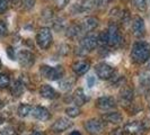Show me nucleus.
<instances>
[{
	"instance_id": "obj_1",
	"label": "nucleus",
	"mask_w": 150,
	"mask_h": 135,
	"mask_svg": "<svg viewBox=\"0 0 150 135\" xmlns=\"http://www.w3.org/2000/svg\"><path fill=\"white\" fill-rule=\"evenodd\" d=\"M131 59L134 63L143 64L150 59V45L144 41L135 42L131 50Z\"/></svg>"
},
{
	"instance_id": "obj_2",
	"label": "nucleus",
	"mask_w": 150,
	"mask_h": 135,
	"mask_svg": "<svg viewBox=\"0 0 150 135\" xmlns=\"http://www.w3.org/2000/svg\"><path fill=\"white\" fill-rule=\"evenodd\" d=\"M40 72L42 77L49 80H61L64 77V69L62 67H49V65H42L40 68Z\"/></svg>"
},
{
	"instance_id": "obj_3",
	"label": "nucleus",
	"mask_w": 150,
	"mask_h": 135,
	"mask_svg": "<svg viewBox=\"0 0 150 135\" xmlns=\"http://www.w3.org/2000/svg\"><path fill=\"white\" fill-rule=\"evenodd\" d=\"M53 42V36L51 28L42 27L36 34V43L42 50H47Z\"/></svg>"
},
{
	"instance_id": "obj_4",
	"label": "nucleus",
	"mask_w": 150,
	"mask_h": 135,
	"mask_svg": "<svg viewBox=\"0 0 150 135\" xmlns=\"http://www.w3.org/2000/svg\"><path fill=\"white\" fill-rule=\"evenodd\" d=\"M107 37H108V42L107 45L110 46H117L122 41V34L120 32L119 26L115 22H111L108 28H107Z\"/></svg>"
},
{
	"instance_id": "obj_5",
	"label": "nucleus",
	"mask_w": 150,
	"mask_h": 135,
	"mask_svg": "<svg viewBox=\"0 0 150 135\" xmlns=\"http://www.w3.org/2000/svg\"><path fill=\"white\" fill-rule=\"evenodd\" d=\"M95 72H96V75H98L99 79H102V80H111L114 77L115 69L112 65L105 63V62H102V63H98L97 65L95 67Z\"/></svg>"
},
{
	"instance_id": "obj_6",
	"label": "nucleus",
	"mask_w": 150,
	"mask_h": 135,
	"mask_svg": "<svg viewBox=\"0 0 150 135\" xmlns=\"http://www.w3.org/2000/svg\"><path fill=\"white\" fill-rule=\"evenodd\" d=\"M123 129L129 135H143L147 132V128L144 126V124L139 122V120H132V122L127 123L124 125Z\"/></svg>"
},
{
	"instance_id": "obj_7",
	"label": "nucleus",
	"mask_w": 150,
	"mask_h": 135,
	"mask_svg": "<svg viewBox=\"0 0 150 135\" xmlns=\"http://www.w3.org/2000/svg\"><path fill=\"white\" fill-rule=\"evenodd\" d=\"M131 30L132 34L135 37L141 38L144 36L146 34V25H144V20L140 16H134L131 20Z\"/></svg>"
},
{
	"instance_id": "obj_8",
	"label": "nucleus",
	"mask_w": 150,
	"mask_h": 135,
	"mask_svg": "<svg viewBox=\"0 0 150 135\" xmlns=\"http://www.w3.org/2000/svg\"><path fill=\"white\" fill-rule=\"evenodd\" d=\"M85 128L90 135H99L104 132V122L99 120H89L85 123Z\"/></svg>"
},
{
	"instance_id": "obj_9",
	"label": "nucleus",
	"mask_w": 150,
	"mask_h": 135,
	"mask_svg": "<svg viewBox=\"0 0 150 135\" xmlns=\"http://www.w3.org/2000/svg\"><path fill=\"white\" fill-rule=\"evenodd\" d=\"M17 60L23 68H30L35 63V56L30 51L22 50L17 54Z\"/></svg>"
},
{
	"instance_id": "obj_10",
	"label": "nucleus",
	"mask_w": 150,
	"mask_h": 135,
	"mask_svg": "<svg viewBox=\"0 0 150 135\" xmlns=\"http://www.w3.org/2000/svg\"><path fill=\"white\" fill-rule=\"evenodd\" d=\"M97 44H98L97 35H95V34H93V33L85 35V36L80 39V43H79L80 47H83V50H86L87 52L95 50V49L97 47Z\"/></svg>"
},
{
	"instance_id": "obj_11",
	"label": "nucleus",
	"mask_w": 150,
	"mask_h": 135,
	"mask_svg": "<svg viewBox=\"0 0 150 135\" xmlns=\"http://www.w3.org/2000/svg\"><path fill=\"white\" fill-rule=\"evenodd\" d=\"M96 106L100 110H111L116 107V100L111 96H103L97 99Z\"/></svg>"
},
{
	"instance_id": "obj_12",
	"label": "nucleus",
	"mask_w": 150,
	"mask_h": 135,
	"mask_svg": "<svg viewBox=\"0 0 150 135\" xmlns=\"http://www.w3.org/2000/svg\"><path fill=\"white\" fill-rule=\"evenodd\" d=\"M72 126V122L66 118V117H60L59 120H57L51 126V129L55 133H62L64 131H67Z\"/></svg>"
},
{
	"instance_id": "obj_13",
	"label": "nucleus",
	"mask_w": 150,
	"mask_h": 135,
	"mask_svg": "<svg viewBox=\"0 0 150 135\" xmlns=\"http://www.w3.org/2000/svg\"><path fill=\"white\" fill-rule=\"evenodd\" d=\"M83 33L85 32H83L80 25L72 24L66 30V36L68 38H70V39H81Z\"/></svg>"
},
{
	"instance_id": "obj_14",
	"label": "nucleus",
	"mask_w": 150,
	"mask_h": 135,
	"mask_svg": "<svg viewBox=\"0 0 150 135\" xmlns=\"http://www.w3.org/2000/svg\"><path fill=\"white\" fill-rule=\"evenodd\" d=\"M90 69V62L87 60H77L72 64V71L77 75H83Z\"/></svg>"
},
{
	"instance_id": "obj_15",
	"label": "nucleus",
	"mask_w": 150,
	"mask_h": 135,
	"mask_svg": "<svg viewBox=\"0 0 150 135\" xmlns=\"http://www.w3.org/2000/svg\"><path fill=\"white\" fill-rule=\"evenodd\" d=\"M81 28L83 30L85 33H91L93 30H95L98 26V19L96 17L93 16H88L86 18H83L81 24H80Z\"/></svg>"
},
{
	"instance_id": "obj_16",
	"label": "nucleus",
	"mask_w": 150,
	"mask_h": 135,
	"mask_svg": "<svg viewBox=\"0 0 150 135\" xmlns=\"http://www.w3.org/2000/svg\"><path fill=\"white\" fill-rule=\"evenodd\" d=\"M30 114H32V116L35 120H41V122H45V120H47L50 118V112H49V110L46 108H44V107H42V106H35V107H33Z\"/></svg>"
},
{
	"instance_id": "obj_17",
	"label": "nucleus",
	"mask_w": 150,
	"mask_h": 135,
	"mask_svg": "<svg viewBox=\"0 0 150 135\" xmlns=\"http://www.w3.org/2000/svg\"><path fill=\"white\" fill-rule=\"evenodd\" d=\"M134 97V92L128 86H124L120 91V100L121 103H124V105H131Z\"/></svg>"
},
{
	"instance_id": "obj_18",
	"label": "nucleus",
	"mask_w": 150,
	"mask_h": 135,
	"mask_svg": "<svg viewBox=\"0 0 150 135\" xmlns=\"http://www.w3.org/2000/svg\"><path fill=\"white\" fill-rule=\"evenodd\" d=\"M40 95L45 99H55L58 97L57 91L54 90V88H52L49 84H43L40 88Z\"/></svg>"
},
{
	"instance_id": "obj_19",
	"label": "nucleus",
	"mask_w": 150,
	"mask_h": 135,
	"mask_svg": "<svg viewBox=\"0 0 150 135\" xmlns=\"http://www.w3.org/2000/svg\"><path fill=\"white\" fill-rule=\"evenodd\" d=\"M103 120L112 124H120L123 122V116L119 112H110L103 115Z\"/></svg>"
},
{
	"instance_id": "obj_20",
	"label": "nucleus",
	"mask_w": 150,
	"mask_h": 135,
	"mask_svg": "<svg viewBox=\"0 0 150 135\" xmlns=\"http://www.w3.org/2000/svg\"><path fill=\"white\" fill-rule=\"evenodd\" d=\"M99 5H100V0H83L79 7L81 11H89L99 7Z\"/></svg>"
},
{
	"instance_id": "obj_21",
	"label": "nucleus",
	"mask_w": 150,
	"mask_h": 135,
	"mask_svg": "<svg viewBox=\"0 0 150 135\" xmlns=\"http://www.w3.org/2000/svg\"><path fill=\"white\" fill-rule=\"evenodd\" d=\"M72 100L76 104V106H78V107L85 105V103L87 100V97H86V95H85V92H83V90L81 88H78L75 91V94L72 96Z\"/></svg>"
},
{
	"instance_id": "obj_22",
	"label": "nucleus",
	"mask_w": 150,
	"mask_h": 135,
	"mask_svg": "<svg viewBox=\"0 0 150 135\" xmlns=\"http://www.w3.org/2000/svg\"><path fill=\"white\" fill-rule=\"evenodd\" d=\"M24 84L22 83L21 80H16L14 82L11 83L10 86V92L14 97H21L24 92Z\"/></svg>"
},
{
	"instance_id": "obj_23",
	"label": "nucleus",
	"mask_w": 150,
	"mask_h": 135,
	"mask_svg": "<svg viewBox=\"0 0 150 135\" xmlns=\"http://www.w3.org/2000/svg\"><path fill=\"white\" fill-rule=\"evenodd\" d=\"M75 78H71V77H69V78H62L60 81V84H59V87H60V89L62 91H69V90L72 89V87L75 86Z\"/></svg>"
},
{
	"instance_id": "obj_24",
	"label": "nucleus",
	"mask_w": 150,
	"mask_h": 135,
	"mask_svg": "<svg viewBox=\"0 0 150 135\" xmlns=\"http://www.w3.org/2000/svg\"><path fill=\"white\" fill-rule=\"evenodd\" d=\"M13 2H14V6H16V7L21 6L26 10H30L35 6V0H14Z\"/></svg>"
},
{
	"instance_id": "obj_25",
	"label": "nucleus",
	"mask_w": 150,
	"mask_h": 135,
	"mask_svg": "<svg viewBox=\"0 0 150 135\" xmlns=\"http://www.w3.org/2000/svg\"><path fill=\"white\" fill-rule=\"evenodd\" d=\"M32 108L33 107L28 104H22V105H19L18 109H17V114H18L19 117H26L30 114Z\"/></svg>"
},
{
	"instance_id": "obj_26",
	"label": "nucleus",
	"mask_w": 150,
	"mask_h": 135,
	"mask_svg": "<svg viewBox=\"0 0 150 135\" xmlns=\"http://www.w3.org/2000/svg\"><path fill=\"white\" fill-rule=\"evenodd\" d=\"M133 5L135 9L140 13H144L147 10V0H133Z\"/></svg>"
},
{
	"instance_id": "obj_27",
	"label": "nucleus",
	"mask_w": 150,
	"mask_h": 135,
	"mask_svg": "<svg viewBox=\"0 0 150 135\" xmlns=\"http://www.w3.org/2000/svg\"><path fill=\"white\" fill-rule=\"evenodd\" d=\"M80 109L78 106H75V107H68L66 109V114H67L69 117L71 118H75V117H78L80 115Z\"/></svg>"
},
{
	"instance_id": "obj_28",
	"label": "nucleus",
	"mask_w": 150,
	"mask_h": 135,
	"mask_svg": "<svg viewBox=\"0 0 150 135\" xmlns=\"http://www.w3.org/2000/svg\"><path fill=\"white\" fill-rule=\"evenodd\" d=\"M66 26V19L64 18H57L54 22H53V27L55 30H61L64 28Z\"/></svg>"
},
{
	"instance_id": "obj_29",
	"label": "nucleus",
	"mask_w": 150,
	"mask_h": 135,
	"mask_svg": "<svg viewBox=\"0 0 150 135\" xmlns=\"http://www.w3.org/2000/svg\"><path fill=\"white\" fill-rule=\"evenodd\" d=\"M10 84V79L7 75H0V88H7Z\"/></svg>"
},
{
	"instance_id": "obj_30",
	"label": "nucleus",
	"mask_w": 150,
	"mask_h": 135,
	"mask_svg": "<svg viewBox=\"0 0 150 135\" xmlns=\"http://www.w3.org/2000/svg\"><path fill=\"white\" fill-rule=\"evenodd\" d=\"M0 135H17V131L11 126H7L0 129Z\"/></svg>"
},
{
	"instance_id": "obj_31",
	"label": "nucleus",
	"mask_w": 150,
	"mask_h": 135,
	"mask_svg": "<svg viewBox=\"0 0 150 135\" xmlns=\"http://www.w3.org/2000/svg\"><path fill=\"white\" fill-rule=\"evenodd\" d=\"M69 1L70 0H54V4H55V7L58 8V9L62 10V9H64L68 6Z\"/></svg>"
},
{
	"instance_id": "obj_32",
	"label": "nucleus",
	"mask_w": 150,
	"mask_h": 135,
	"mask_svg": "<svg viewBox=\"0 0 150 135\" xmlns=\"http://www.w3.org/2000/svg\"><path fill=\"white\" fill-rule=\"evenodd\" d=\"M9 8V0H0V15L5 14Z\"/></svg>"
},
{
	"instance_id": "obj_33",
	"label": "nucleus",
	"mask_w": 150,
	"mask_h": 135,
	"mask_svg": "<svg viewBox=\"0 0 150 135\" xmlns=\"http://www.w3.org/2000/svg\"><path fill=\"white\" fill-rule=\"evenodd\" d=\"M58 50H59V53H60L61 55H67L69 51H70V47H69L68 44H61Z\"/></svg>"
},
{
	"instance_id": "obj_34",
	"label": "nucleus",
	"mask_w": 150,
	"mask_h": 135,
	"mask_svg": "<svg viewBox=\"0 0 150 135\" xmlns=\"http://www.w3.org/2000/svg\"><path fill=\"white\" fill-rule=\"evenodd\" d=\"M6 34H7V26L2 20H0V36L6 35Z\"/></svg>"
},
{
	"instance_id": "obj_35",
	"label": "nucleus",
	"mask_w": 150,
	"mask_h": 135,
	"mask_svg": "<svg viewBox=\"0 0 150 135\" xmlns=\"http://www.w3.org/2000/svg\"><path fill=\"white\" fill-rule=\"evenodd\" d=\"M111 135H124V129L120 127L115 128L111 132Z\"/></svg>"
},
{
	"instance_id": "obj_36",
	"label": "nucleus",
	"mask_w": 150,
	"mask_h": 135,
	"mask_svg": "<svg viewBox=\"0 0 150 135\" xmlns=\"http://www.w3.org/2000/svg\"><path fill=\"white\" fill-rule=\"evenodd\" d=\"M7 53H8V56L11 59V60H15V54H14V50L11 47H8L7 49Z\"/></svg>"
},
{
	"instance_id": "obj_37",
	"label": "nucleus",
	"mask_w": 150,
	"mask_h": 135,
	"mask_svg": "<svg viewBox=\"0 0 150 135\" xmlns=\"http://www.w3.org/2000/svg\"><path fill=\"white\" fill-rule=\"evenodd\" d=\"M94 82H95V79H94V77H88L87 78V83H88V87H93L94 86Z\"/></svg>"
},
{
	"instance_id": "obj_38",
	"label": "nucleus",
	"mask_w": 150,
	"mask_h": 135,
	"mask_svg": "<svg viewBox=\"0 0 150 135\" xmlns=\"http://www.w3.org/2000/svg\"><path fill=\"white\" fill-rule=\"evenodd\" d=\"M33 135H44L42 132H38V131H35L34 133H33Z\"/></svg>"
},
{
	"instance_id": "obj_39",
	"label": "nucleus",
	"mask_w": 150,
	"mask_h": 135,
	"mask_svg": "<svg viewBox=\"0 0 150 135\" xmlns=\"http://www.w3.org/2000/svg\"><path fill=\"white\" fill-rule=\"evenodd\" d=\"M70 135H81V134H80L79 132H77V131H74V132L70 133Z\"/></svg>"
},
{
	"instance_id": "obj_40",
	"label": "nucleus",
	"mask_w": 150,
	"mask_h": 135,
	"mask_svg": "<svg viewBox=\"0 0 150 135\" xmlns=\"http://www.w3.org/2000/svg\"><path fill=\"white\" fill-rule=\"evenodd\" d=\"M4 106H5V103H4L2 100H0V109H1V108H4Z\"/></svg>"
},
{
	"instance_id": "obj_41",
	"label": "nucleus",
	"mask_w": 150,
	"mask_h": 135,
	"mask_svg": "<svg viewBox=\"0 0 150 135\" xmlns=\"http://www.w3.org/2000/svg\"><path fill=\"white\" fill-rule=\"evenodd\" d=\"M2 123H4V118H2V117H1V116H0V125H1V124H2Z\"/></svg>"
},
{
	"instance_id": "obj_42",
	"label": "nucleus",
	"mask_w": 150,
	"mask_h": 135,
	"mask_svg": "<svg viewBox=\"0 0 150 135\" xmlns=\"http://www.w3.org/2000/svg\"><path fill=\"white\" fill-rule=\"evenodd\" d=\"M1 68H2V63H1V60H0V70H1Z\"/></svg>"
},
{
	"instance_id": "obj_43",
	"label": "nucleus",
	"mask_w": 150,
	"mask_h": 135,
	"mask_svg": "<svg viewBox=\"0 0 150 135\" xmlns=\"http://www.w3.org/2000/svg\"><path fill=\"white\" fill-rule=\"evenodd\" d=\"M108 1H112V0H108Z\"/></svg>"
},
{
	"instance_id": "obj_44",
	"label": "nucleus",
	"mask_w": 150,
	"mask_h": 135,
	"mask_svg": "<svg viewBox=\"0 0 150 135\" xmlns=\"http://www.w3.org/2000/svg\"><path fill=\"white\" fill-rule=\"evenodd\" d=\"M11 1H14V0H11Z\"/></svg>"
}]
</instances>
